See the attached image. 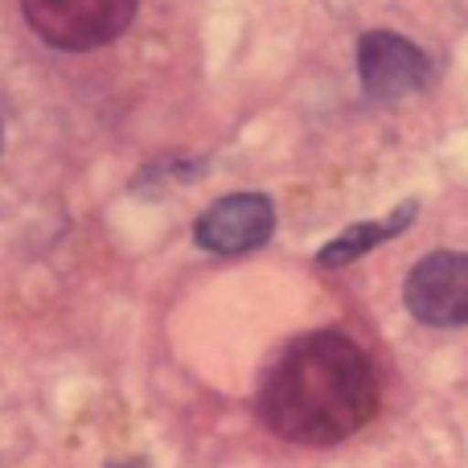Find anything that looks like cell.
I'll list each match as a JSON object with an SVG mask.
<instances>
[{
	"label": "cell",
	"instance_id": "6da1fadb",
	"mask_svg": "<svg viewBox=\"0 0 468 468\" xmlns=\"http://www.w3.org/2000/svg\"><path fill=\"white\" fill-rule=\"evenodd\" d=\"M378 411V374L354 337L313 329L296 337L259 387V415L292 444H341Z\"/></svg>",
	"mask_w": 468,
	"mask_h": 468
},
{
	"label": "cell",
	"instance_id": "7a4b0ae2",
	"mask_svg": "<svg viewBox=\"0 0 468 468\" xmlns=\"http://www.w3.org/2000/svg\"><path fill=\"white\" fill-rule=\"evenodd\" d=\"M136 5L140 0H21V13L49 49L87 54L123 37Z\"/></svg>",
	"mask_w": 468,
	"mask_h": 468
},
{
	"label": "cell",
	"instance_id": "3957f363",
	"mask_svg": "<svg viewBox=\"0 0 468 468\" xmlns=\"http://www.w3.org/2000/svg\"><path fill=\"white\" fill-rule=\"evenodd\" d=\"M403 304L420 324L461 329L468 324V250H431L407 271Z\"/></svg>",
	"mask_w": 468,
	"mask_h": 468
},
{
	"label": "cell",
	"instance_id": "277c9868",
	"mask_svg": "<svg viewBox=\"0 0 468 468\" xmlns=\"http://www.w3.org/2000/svg\"><path fill=\"white\" fill-rule=\"evenodd\" d=\"M431 79V62L411 37L390 29H370L357 41V82L370 99L395 103L415 90H423Z\"/></svg>",
	"mask_w": 468,
	"mask_h": 468
},
{
	"label": "cell",
	"instance_id": "5b68a950",
	"mask_svg": "<svg viewBox=\"0 0 468 468\" xmlns=\"http://www.w3.org/2000/svg\"><path fill=\"white\" fill-rule=\"evenodd\" d=\"M275 230V206L263 194H230L214 202L202 218L194 222V239L210 255H242L271 239Z\"/></svg>",
	"mask_w": 468,
	"mask_h": 468
},
{
	"label": "cell",
	"instance_id": "8992f818",
	"mask_svg": "<svg viewBox=\"0 0 468 468\" xmlns=\"http://www.w3.org/2000/svg\"><path fill=\"white\" fill-rule=\"evenodd\" d=\"M415 214H420V202H403L395 214H387V218H378V222H357V227L341 230L333 242H324V247L316 250V263L349 267L354 259H362L366 250H374V247H382V242H390L395 234H403L415 222Z\"/></svg>",
	"mask_w": 468,
	"mask_h": 468
},
{
	"label": "cell",
	"instance_id": "52a82bcc",
	"mask_svg": "<svg viewBox=\"0 0 468 468\" xmlns=\"http://www.w3.org/2000/svg\"><path fill=\"white\" fill-rule=\"evenodd\" d=\"M0 148H5V123H0Z\"/></svg>",
	"mask_w": 468,
	"mask_h": 468
}]
</instances>
